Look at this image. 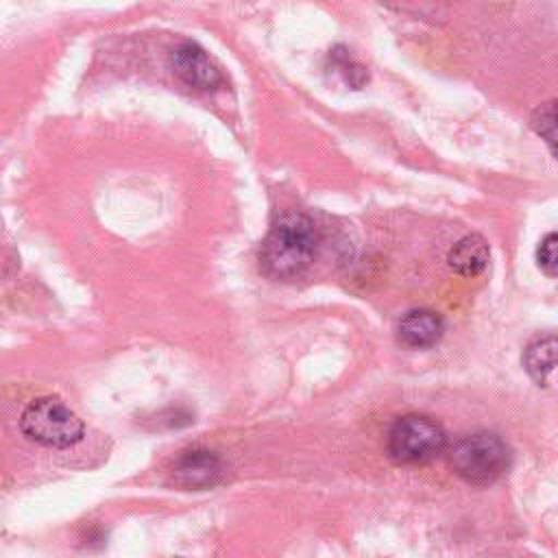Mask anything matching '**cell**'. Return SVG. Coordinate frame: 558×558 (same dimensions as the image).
Here are the masks:
<instances>
[{
    "label": "cell",
    "instance_id": "cell-1",
    "mask_svg": "<svg viewBox=\"0 0 558 558\" xmlns=\"http://www.w3.org/2000/svg\"><path fill=\"white\" fill-rule=\"evenodd\" d=\"M318 242L320 235L310 216L286 211L275 220L262 242L259 266L272 279L299 277L314 262Z\"/></svg>",
    "mask_w": 558,
    "mask_h": 558
},
{
    "label": "cell",
    "instance_id": "cell-2",
    "mask_svg": "<svg viewBox=\"0 0 558 558\" xmlns=\"http://www.w3.org/2000/svg\"><path fill=\"white\" fill-rule=\"evenodd\" d=\"M451 469L471 484H490L510 466V449L493 432H475L460 438L449 451Z\"/></svg>",
    "mask_w": 558,
    "mask_h": 558
},
{
    "label": "cell",
    "instance_id": "cell-3",
    "mask_svg": "<svg viewBox=\"0 0 558 558\" xmlns=\"http://www.w3.org/2000/svg\"><path fill=\"white\" fill-rule=\"evenodd\" d=\"M20 429L37 445L65 449L83 438V421L57 397H41L31 401L22 416Z\"/></svg>",
    "mask_w": 558,
    "mask_h": 558
},
{
    "label": "cell",
    "instance_id": "cell-4",
    "mask_svg": "<svg viewBox=\"0 0 558 558\" xmlns=\"http://www.w3.org/2000/svg\"><path fill=\"white\" fill-rule=\"evenodd\" d=\"M447 447V434L425 414H405L388 432L386 449L397 464H425Z\"/></svg>",
    "mask_w": 558,
    "mask_h": 558
},
{
    "label": "cell",
    "instance_id": "cell-5",
    "mask_svg": "<svg viewBox=\"0 0 558 558\" xmlns=\"http://www.w3.org/2000/svg\"><path fill=\"white\" fill-rule=\"evenodd\" d=\"M170 68L185 87L196 92H214L225 81L218 65L194 41H181L170 52Z\"/></svg>",
    "mask_w": 558,
    "mask_h": 558
},
{
    "label": "cell",
    "instance_id": "cell-6",
    "mask_svg": "<svg viewBox=\"0 0 558 558\" xmlns=\"http://www.w3.org/2000/svg\"><path fill=\"white\" fill-rule=\"evenodd\" d=\"M222 460L207 449H187L172 464V477L183 488H209L222 477Z\"/></svg>",
    "mask_w": 558,
    "mask_h": 558
},
{
    "label": "cell",
    "instance_id": "cell-7",
    "mask_svg": "<svg viewBox=\"0 0 558 558\" xmlns=\"http://www.w3.org/2000/svg\"><path fill=\"white\" fill-rule=\"evenodd\" d=\"M445 333L442 318L432 310H410L397 327L399 342L408 349H429Z\"/></svg>",
    "mask_w": 558,
    "mask_h": 558
},
{
    "label": "cell",
    "instance_id": "cell-8",
    "mask_svg": "<svg viewBox=\"0 0 558 558\" xmlns=\"http://www.w3.org/2000/svg\"><path fill=\"white\" fill-rule=\"evenodd\" d=\"M488 244L482 235L471 233L464 235L453 244V248L447 255L449 268L462 277H475L488 266Z\"/></svg>",
    "mask_w": 558,
    "mask_h": 558
},
{
    "label": "cell",
    "instance_id": "cell-9",
    "mask_svg": "<svg viewBox=\"0 0 558 558\" xmlns=\"http://www.w3.org/2000/svg\"><path fill=\"white\" fill-rule=\"evenodd\" d=\"M556 364H558V336L556 333L536 336L534 340L527 342V347L523 351V366L534 381L543 384Z\"/></svg>",
    "mask_w": 558,
    "mask_h": 558
},
{
    "label": "cell",
    "instance_id": "cell-10",
    "mask_svg": "<svg viewBox=\"0 0 558 558\" xmlns=\"http://www.w3.org/2000/svg\"><path fill=\"white\" fill-rule=\"evenodd\" d=\"M532 129L536 131V135H541V140H545V144L558 159V98L547 100L534 109Z\"/></svg>",
    "mask_w": 558,
    "mask_h": 558
},
{
    "label": "cell",
    "instance_id": "cell-11",
    "mask_svg": "<svg viewBox=\"0 0 558 558\" xmlns=\"http://www.w3.org/2000/svg\"><path fill=\"white\" fill-rule=\"evenodd\" d=\"M329 63H331V68L338 72V74H342V78H344V83H349L351 87H360L368 76H366V72H364V68L362 65H357L349 54H347V50L344 48H333V50H329Z\"/></svg>",
    "mask_w": 558,
    "mask_h": 558
},
{
    "label": "cell",
    "instance_id": "cell-12",
    "mask_svg": "<svg viewBox=\"0 0 558 558\" xmlns=\"http://www.w3.org/2000/svg\"><path fill=\"white\" fill-rule=\"evenodd\" d=\"M536 259H538V266L551 275V277H558V233H547L538 248H536Z\"/></svg>",
    "mask_w": 558,
    "mask_h": 558
}]
</instances>
